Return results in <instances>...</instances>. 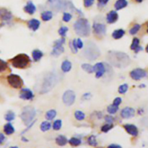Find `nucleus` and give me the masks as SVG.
Segmentation results:
<instances>
[{"label":"nucleus","mask_w":148,"mask_h":148,"mask_svg":"<svg viewBox=\"0 0 148 148\" xmlns=\"http://www.w3.org/2000/svg\"><path fill=\"white\" fill-rule=\"evenodd\" d=\"M48 3L51 8L56 11L65 9V3L62 0H48Z\"/></svg>","instance_id":"13"},{"label":"nucleus","mask_w":148,"mask_h":148,"mask_svg":"<svg viewBox=\"0 0 148 148\" xmlns=\"http://www.w3.org/2000/svg\"><path fill=\"white\" fill-rule=\"evenodd\" d=\"M74 117L77 121H82L85 119V115L82 111L76 110L74 113Z\"/></svg>","instance_id":"30"},{"label":"nucleus","mask_w":148,"mask_h":148,"mask_svg":"<svg viewBox=\"0 0 148 148\" xmlns=\"http://www.w3.org/2000/svg\"><path fill=\"white\" fill-rule=\"evenodd\" d=\"M108 148H122L120 145H114V144H112V145H110L108 147Z\"/></svg>","instance_id":"51"},{"label":"nucleus","mask_w":148,"mask_h":148,"mask_svg":"<svg viewBox=\"0 0 148 148\" xmlns=\"http://www.w3.org/2000/svg\"><path fill=\"white\" fill-rule=\"evenodd\" d=\"M140 25L139 24H135L131 29L129 30V33L131 35H134L137 33L140 29Z\"/></svg>","instance_id":"39"},{"label":"nucleus","mask_w":148,"mask_h":148,"mask_svg":"<svg viewBox=\"0 0 148 148\" xmlns=\"http://www.w3.org/2000/svg\"><path fill=\"white\" fill-rule=\"evenodd\" d=\"M75 93L72 90L66 91L63 94V97H62L64 103L67 106H71L72 104H74V101H75Z\"/></svg>","instance_id":"9"},{"label":"nucleus","mask_w":148,"mask_h":148,"mask_svg":"<svg viewBox=\"0 0 148 148\" xmlns=\"http://www.w3.org/2000/svg\"><path fill=\"white\" fill-rule=\"evenodd\" d=\"M4 131L7 135H11L15 132V128L12 125V123H8L4 126Z\"/></svg>","instance_id":"24"},{"label":"nucleus","mask_w":148,"mask_h":148,"mask_svg":"<svg viewBox=\"0 0 148 148\" xmlns=\"http://www.w3.org/2000/svg\"><path fill=\"white\" fill-rule=\"evenodd\" d=\"M36 115V110L35 108L31 106H25L20 114V118L25 125H28L33 120Z\"/></svg>","instance_id":"5"},{"label":"nucleus","mask_w":148,"mask_h":148,"mask_svg":"<svg viewBox=\"0 0 148 148\" xmlns=\"http://www.w3.org/2000/svg\"><path fill=\"white\" fill-rule=\"evenodd\" d=\"M10 62L15 68L23 69L29 66L31 63V59L25 54H19L13 59H11Z\"/></svg>","instance_id":"4"},{"label":"nucleus","mask_w":148,"mask_h":148,"mask_svg":"<svg viewBox=\"0 0 148 148\" xmlns=\"http://www.w3.org/2000/svg\"><path fill=\"white\" fill-rule=\"evenodd\" d=\"M34 97V94L32 91L28 88L22 89L20 92V98L25 100H33Z\"/></svg>","instance_id":"14"},{"label":"nucleus","mask_w":148,"mask_h":148,"mask_svg":"<svg viewBox=\"0 0 148 148\" xmlns=\"http://www.w3.org/2000/svg\"><path fill=\"white\" fill-rule=\"evenodd\" d=\"M61 68H62V71L64 73H67V72L70 71L72 68V63L69 60H64L62 62V66H61Z\"/></svg>","instance_id":"21"},{"label":"nucleus","mask_w":148,"mask_h":148,"mask_svg":"<svg viewBox=\"0 0 148 148\" xmlns=\"http://www.w3.org/2000/svg\"><path fill=\"white\" fill-rule=\"evenodd\" d=\"M56 84V78L52 73H49L44 78L42 86L41 93H46L49 92Z\"/></svg>","instance_id":"6"},{"label":"nucleus","mask_w":148,"mask_h":148,"mask_svg":"<svg viewBox=\"0 0 148 148\" xmlns=\"http://www.w3.org/2000/svg\"><path fill=\"white\" fill-rule=\"evenodd\" d=\"M88 144H89L90 145H91V146L96 147L98 145L97 140H96V138L94 135H91L90 137H88Z\"/></svg>","instance_id":"34"},{"label":"nucleus","mask_w":148,"mask_h":148,"mask_svg":"<svg viewBox=\"0 0 148 148\" xmlns=\"http://www.w3.org/2000/svg\"><path fill=\"white\" fill-rule=\"evenodd\" d=\"M36 10V7L32 2H28V4L24 7V11L28 13L29 15H33L35 13Z\"/></svg>","instance_id":"20"},{"label":"nucleus","mask_w":148,"mask_h":148,"mask_svg":"<svg viewBox=\"0 0 148 148\" xmlns=\"http://www.w3.org/2000/svg\"><path fill=\"white\" fill-rule=\"evenodd\" d=\"M69 142L72 146H79L82 142H81V140L80 139H77V138H75V137H72V138H71L69 140Z\"/></svg>","instance_id":"35"},{"label":"nucleus","mask_w":148,"mask_h":148,"mask_svg":"<svg viewBox=\"0 0 148 148\" xmlns=\"http://www.w3.org/2000/svg\"><path fill=\"white\" fill-rule=\"evenodd\" d=\"M65 43L64 38H61L54 42V47H53L51 55L54 57H58L62 54L64 51V48L63 47V44Z\"/></svg>","instance_id":"7"},{"label":"nucleus","mask_w":148,"mask_h":148,"mask_svg":"<svg viewBox=\"0 0 148 148\" xmlns=\"http://www.w3.org/2000/svg\"><path fill=\"white\" fill-rule=\"evenodd\" d=\"M93 70L96 72V77L97 78H101L104 76L106 71V68L103 62H98L93 66Z\"/></svg>","instance_id":"11"},{"label":"nucleus","mask_w":148,"mask_h":148,"mask_svg":"<svg viewBox=\"0 0 148 148\" xmlns=\"http://www.w3.org/2000/svg\"><path fill=\"white\" fill-rule=\"evenodd\" d=\"M72 17V15L70 13H64V15H63V21H64V22H66V23L70 22V20H71Z\"/></svg>","instance_id":"44"},{"label":"nucleus","mask_w":148,"mask_h":148,"mask_svg":"<svg viewBox=\"0 0 148 148\" xmlns=\"http://www.w3.org/2000/svg\"><path fill=\"white\" fill-rule=\"evenodd\" d=\"M113 127V125L112 124V123H107L106 124L104 125V126H102L101 127V131H103V132H108V131H109Z\"/></svg>","instance_id":"38"},{"label":"nucleus","mask_w":148,"mask_h":148,"mask_svg":"<svg viewBox=\"0 0 148 148\" xmlns=\"http://www.w3.org/2000/svg\"><path fill=\"white\" fill-rule=\"evenodd\" d=\"M82 68L88 73H93L94 72L93 66H92L90 64H88V63H83L82 65Z\"/></svg>","instance_id":"31"},{"label":"nucleus","mask_w":148,"mask_h":148,"mask_svg":"<svg viewBox=\"0 0 148 148\" xmlns=\"http://www.w3.org/2000/svg\"><path fill=\"white\" fill-rule=\"evenodd\" d=\"M15 118V114L13 111H9L8 113H7L5 116V120L7 121H12L14 120Z\"/></svg>","instance_id":"33"},{"label":"nucleus","mask_w":148,"mask_h":148,"mask_svg":"<svg viewBox=\"0 0 148 148\" xmlns=\"http://www.w3.org/2000/svg\"><path fill=\"white\" fill-rule=\"evenodd\" d=\"M8 68V64L6 61L0 59V73L4 72Z\"/></svg>","instance_id":"36"},{"label":"nucleus","mask_w":148,"mask_h":148,"mask_svg":"<svg viewBox=\"0 0 148 148\" xmlns=\"http://www.w3.org/2000/svg\"><path fill=\"white\" fill-rule=\"evenodd\" d=\"M56 142L59 146H64L67 143V139L63 135H59L56 139Z\"/></svg>","instance_id":"26"},{"label":"nucleus","mask_w":148,"mask_h":148,"mask_svg":"<svg viewBox=\"0 0 148 148\" xmlns=\"http://www.w3.org/2000/svg\"><path fill=\"white\" fill-rule=\"evenodd\" d=\"M128 5V2H127V0H117L115 3L114 7L116 8V9L119 10V9H121L123 8L126 7Z\"/></svg>","instance_id":"22"},{"label":"nucleus","mask_w":148,"mask_h":148,"mask_svg":"<svg viewBox=\"0 0 148 148\" xmlns=\"http://www.w3.org/2000/svg\"><path fill=\"white\" fill-rule=\"evenodd\" d=\"M70 47L73 53H77L78 49H77V44H76V39H73V41L70 42Z\"/></svg>","instance_id":"37"},{"label":"nucleus","mask_w":148,"mask_h":148,"mask_svg":"<svg viewBox=\"0 0 148 148\" xmlns=\"http://www.w3.org/2000/svg\"><path fill=\"white\" fill-rule=\"evenodd\" d=\"M10 148H18V147H12Z\"/></svg>","instance_id":"57"},{"label":"nucleus","mask_w":148,"mask_h":148,"mask_svg":"<svg viewBox=\"0 0 148 148\" xmlns=\"http://www.w3.org/2000/svg\"><path fill=\"white\" fill-rule=\"evenodd\" d=\"M123 128L130 135L137 137L138 135V129L136 126L133 124H125L123 125Z\"/></svg>","instance_id":"17"},{"label":"nucleus","mask_w":148,"mask_h":148,"mask_svg":"<svg viewBox=\"0 0 148 148\" xmlns=\"http://www.w3.org/2000/svg\"><path fill=\"white\" fill-rule=\"evenodd\" d=\"M23 140L24 142H28V139H25V138H23Z\"/></svg>","instance_id":"56"},{"label":"nucleus","mask_w":148,"mask_h":148,"mask_svg":"<svg viewBox=\"0 0 148 148\" xmlns=\"http://www.w3.org/2000/svg\"><path fill=\"white\" fill-rule=\"evenodd\" d=\"M7 78L9 85L15 89H20L23 85V81L18 75L10 74Z\"/></svg>","instance_id":"8"},{"label":"nucleus","mask_w":148,"mask_h":148,"mask_svg":"<svg viewBox=\"0 0 148 148\" xmlns=\"http://www.w3.org/2000/svg\"><path fill=\"white\" fill-rule=\"evenodd\" d=\"M53 14L51 11H45L41 14V18L44 21H48V20H51Z\"/></svg>","instance_id":"27"},{"label":"nucleus","mask_w":148,"mask_h":148,"mask_svg":"<svg viewBox=\"0 0 148 148\" xmlns=\"http://www.w3.org/2000/svg\"><path fill=\"white\" fill-rule=\"evenodd\" d=\"M128 89H129L128 84H122V85H121V86L119 87V92L120 94H125L127 92Z\"/></svg>","instance_id":"42"},{"label":"nucleus","mask_w":148,"mask_h":148,"mask_svg":"<svg viewBox=\"0 0 148 148\" xmlns=\"http://www.w3.org/2000/svg\"><path fill=\"white\" fill-rule=\"evenodd\" d=\"M74 29L78 36L87 37L90 33V25L87 19L80 18L74 23Z\"/></svg>","instance_id":"2"},{"label":"nucleus","mask_w":148,"mask_h":148,"mask_svg":"<svg viewBox=\"0 0 148 148\" xmlns=\"http://www.w3.org/2000/svg\"><path fill=\"white\" fill-rule=\"evenodd\" d=\"M56 111L55 110H50L46 114V118L47 120L51 121L56 117Z\"/></svg>","instance_id":"29"},{"label":"nucleus","mask_w":148,"mask_h":148,"mask_svg":"<svg viewBox=\"0 0 148 148\" xmlns=\"http://www.w3.org/2000/svg\"><path fill=\"white\" fill-rule=\"evenodd\" d=\"M139 45V39H137V38H134L132 41V44H131V50H135L137 48Z\"/></svg>","instance_id":"40"},{"label":"nucleus","mask_w":148,"mask_h":148,"mask_svg":"<svg viewBox=\"0 0 148 148\" xmlns=\"http://www.w3.org/2000/svg\"><path fill=\"white\" fill-rule=\"evenodd\" d=\"M62 125V122L61 120H56L53 123V129L54 130H56V131H58L61 129Z\"/></svg>","instance_id":"41"},{"label":"nucleus","mask_w":148,"mask_h":148,"mask_svg":"<svg viewBox=\"0 0 148 148\" xmlns=\"http://www.w3.org/2000/svg\"><path fill=\"white\" fill-rule=\"evenodd\" d=\"M119 110V106H116L114 104H111L107 108V111L110 114H115Z\"/></svg>","instance_id":"32"},{"label":"nucleus","mask_w":148,"mask_h":148,"mask_svg":"<svg viewBox=\"0 0 148 148\" xmlns=\"http://www.w3.org/2000/svg\"><path fill=\"white\" fill-rule=\"evenodd\" d=\"M98 148H103V147H98Z\"/></svg>","instance_id":"58"},{"label":"nucleus","mask_w":148,"mask_h":148,"mask_svg":"<svg viewBox=\"0 0 148 148\" xmlns=\"http://www.w3.org/2000/svg\"><path fill=\"white\" fill-rule=\"evenodd\" d=\"M51 124L50 122L48 121H43L42 122L41 124H40V130L42 131H47L51 129Z\"/></svg>","instance_id":"28"},{"label":"nucleus","mask_w":148,"mask_h":148,"mask_svg":"<svg viewBox=\"0 0 148 148\" xmlns=\"http://www.w3.org/2000/svg\"><path fill=\"white\" fill-rule=\"evenodd\" d=\"M139 87H145V84H141L140 86H139Z\"/></svg>","instance_id":"55"},{"label":"nucleus","mask_w":148,"mask_h":148,"mask_svg":"<svg viewBox=\"0 0 148 148\" xmlns=\"http://www.w3.org/2000/svg\"><path fill=\"white\" fill-rule=\"evenodd\" d=\"M43 54L40 50H35L33 51L32 52V56H33V59L35 62H37V61H39L41 58L43 57Z\"/></svg>","instance_id":"23"},{"label":"nucleus","mask_w":148,"mask_h":148,"mask_svg":"<svg viewBox=\"0 0 148 148\" xmlns=\"http://www.w3.org/2000/svg\"><path fill=\"white\" fill-rule=\"evenodd\" d=\"M118 18H119L118 13L114 10H112L107 14L106 21L108 23H114L117 21Z\"/></svg>","instance_id":"18"},{"label":"nucleus","mask_w":148,"mask_h":148,"mask_svg":"<svg viewBox=\"0 0 148 148\" xmlns=\"http://www.w3.org/2000/svg\"><path fill=\"white\" fill-rule=\"evenodd\" d=\"M136 2H138V3H141V2H143V0H135Z\"/></svg>","instance_id":"54"},{"label":"nucleus","mask_w":148,"mask_h":148,"mask_svg":"<svg viewBox=\"0 0 148 148\" xmlns=\"http://www.w3.org/2000/svg\"><path fill=\"white\" fill-rule=\"evenodd\" d=\"M28 27L33 31H36L40 27V21L37 19H31V20L28 21Z\"/></svg>","instance_id":"19"},{"label":"nucleus","mask_w":148,"mask_h":148,"mask_svg":"<svg viewBox=\"0 0 148 148\" xmlns=\"http://www.w3.org/2000/svg\"><path fill=\"white\" fill-rule=\"evenodd\" d=\"M13 19V15L5 8H0V20L2 21H9Z\"/></svg>","instance_id":"16"},{"label":"nucleus","mask_w":148,"mask_h":148,"mask_svg":"<svg viewBox=\"0 0 148 148\" xmlns=\"http://www.w3.org/2000/svg\"><path fill=\"white\" fill-rule=\"evenodd\" d=\"M107 59L112 66L116 68H124L131 62L129 57L126 53L121 52L111 51L107 55Z\"/></svg>","instance_id":"1"},{"label":"nucleus","mask_w":148,"mask_h":148,"mask_svg":"<svg viewBox=\"0 0 148 148\" xmlns=\"http://www.w3.org/2000/svg\"><path fill=\"white\" fill-rule=\"evenodd\" d=\"M134 115H135V110H134V109H133L132 108H129V107L123 108L121 112V116L123 119H131V118L134 117Z\"/></svg>","instance_id":"15"},{"label":"nucleus","mask_w":148,"mask_h":148,"mask_svg":"<svg viewBox=\"0 0 148 148\" xmlns=\"http://www.w3.org/2000/svg\"><path fill=\"white\" fill-rule=\"evenodd\" d=\"M82 54L83 56L89 60H95L100 56V51L94 43L89 42L82 52Z\"/></svg>","instance_id":"3"},{"label":"nucleus","mask_w":148,"mask_h":148,"mask_svg":"<svg viewBox=\"0 0 148 148\" xmlns=\"http://www.w3.org/2000/svg\"><path fill=\"white\" fill-rule=\"evenodd\" d=\"M143 50V48H142V47H139H139H138L135 50H134V52H135L136 53H137V52H139V51H141V50Z\"/></svg>","instance_id":"53"},{"label":"nucleus","mask_w":148,"mask_h":148,"mask_svg":"<svg viewBox=\"0 0 148 148\" xmlns=\"http://www.w3.org/2000/svg\"><path fill=\"white\" fill-rule=\"evenodd\" d=\"M122 102V99L121 97H116L115 98V100H113V104H114L116 106H119V104L121 103Z\"/></svg>","instance_id":"47"},{"label":"nucleus","mask_w":148,"mask_h":148,"mask_svg":"<svg viewBox=\"0 0 148 148\" xmlns=\"http://www.w3.org/2000/svg\"><path fill=\"white\" fill-rule=\"evenodd\" d=\"M93 31L95 34L98 36H103L106 34V27L104 23H95L93 25Z\"/></svg>","instance_id":"12"},{"label":"nucleus","mask_w":148,"mask_h":148,"mask_svg":"<svg viewBox=\"0 0 148 148\" xmlns=\"http://www.w3.org/2000/svg\"><path fill=\"white\" fill-rule=\"evenodd\" d=\"M5 140V137L3 134L0 133V145L3 143Z\"/></svg>","instance_id":"49"},{"label":"nucleus","mask_w":148,"mask_h":148,"mask_svg":"<svg viewBox=\"0 0 148 148\" xmlns=\"http://www.w3.org/2000/svg\"><path fill=\"white\" fill-rule=\"evenodd\" d=\"M91 97V95L90 94L88 93V94H85L83 95V98H85V100H88V99H90Z\"/></svg>","instance_id":"52"},{"label":"nucleus","mask_w":148,"mask_h":148,"mask_svg":"<svg viewBox=\"0 0 148 148\" xmlns=\"http://www.w3.org/2000/svg\"><path fill=\"white\" fill-rule=\"evenodd\" d=\"M98 1L99 4L101 5H106V4L109 2V0H98Z\"/></svg>","instance_id":"50"},{"label":"nucleus","mask_w":148,"mask_h":148,"mask_svg":"<svg viewBox=\"0 0 148 148\" xmlns=\"http://www.w3.org/2000/svg\"><path fill=\"white\" fill-rule=\"evenodd\" d=\"M105 121L107 122V123H112L113 121V119L111 116H109V115H107L105 117Z\"/></svg>","instance_id":"48"},{"label":"nucleus","mask_w":148,"mask_h":148,"mask_svg":"<svg viewBox=\"0 0 148 148\" xmlns=\"http://www.w3.org/2000/svg\"><path fill=\"white\" fill-rule=\"evenodd\" d=\"M147 76L146 70L142 68H136L134 69L130 73V76L132 79L135 80V81H139V80L142 79V78H145Z\"/></svg>","instance_id":"10"},{"label":"nucleus","mask_w":148,"mask_h":148,"mask_svg":"<svg viewBox=\"0 0 148 148\" xmlns=\"http://www.w3.org/2000/svg\"><path fill=\"white\" fill-rule=\"evenodd\" d=\"M76 44H77V49H82L84 46L83 42H82V41L80 39H76Z\"/></svg>","instance_id":"46"},{"label":"nucleus","mask_w":148,"mask_h":148,"mask_svg":"<svg viewBox=\"0 0 148 148\" xmlns=\"http://www.w3.org/2000/svg\"><path fill=\"white\" fill-rule=\"evenodd\" d=\"M68 28L66 26H62L59 29V34L60 35V36H62V37H64L65 36H66V32L68 31Z\"/></svg>","instance_id":"43"},{"label":"nucleus","mask_w":148,"mask_h":148,"mask_svg":"<svg viewBox=\"0 0 148 148\" xmlns=\"http://www.w3.org/2000/svg\"><path fill=\"white\" fill-rule=\"evenodd\" d=\"M125 34V31L123 29L115 30L112 33V37L115 39H119L123 36Z\"/></svg>","instance_id":"25"},{"label":"nucleus","mask_w":148,"mask_h":148,"mask_svg":"<svg viewBox=\"0 0 148 148\" xmlns=\"http://www.w3.org/2000/svg\"><path fill=\"white\" fill-rule=\"evenodd\" d=\"M83 1L85 7H90L94 3V0H83Z\"/></svg>","instance_id":"45"}]
</instances>
